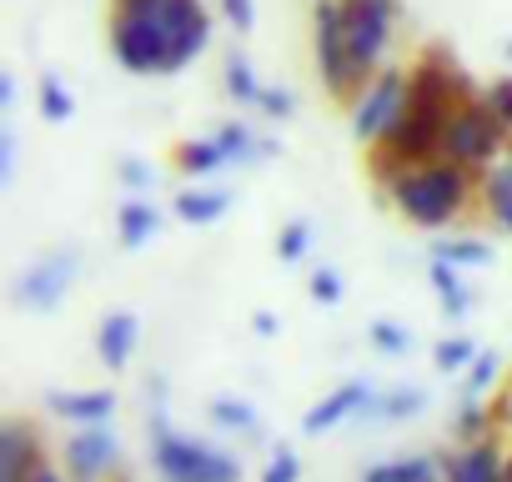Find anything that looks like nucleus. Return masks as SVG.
Instances as JSON below:
<instances>
[{
	"label": "nucleus",
	"instance_id": "f257e3e1",
	"mask_svg": "<svg viewBox=\"0 0 512 482\" xmlns=\"http://www.w3.org/2000/svg\"><path fill=\"white\" fill-rule=\"evenodd\" d=\"M387 196L417 226H447L467 201V166L457 161H422L387 181Z\"/></svg>",
	"mask_w": 512,
	"mask_h": 482
},
{
	"label": "nucleus",
	"instance_id": "f03ea898",
	"mask_svg": "<svg viewBox=\"0 0 512 482\" xmlns=\"http://www.w3.org/2000/svg\"><path fill=\"white\" fill-rule=\"evenodd\" d=\"M407 106H412V76L407 71H377L357 91V101H352V131H357V141L382 146L402 126Z\"/></svg>",
	"mask_w": 512,
	"mask_h": 482
},
{
	"label": "nucleus",
	"instance_id": "7ed1b4c3",
	"mask_svg": "<svg viewBox=\"0 0 512 482\" xmlns=\"http://www.w3.org/2000/svg\"><path fill=\"white\" fill-rule=\"evenodd\" d=\"M507 141V121L487 106V101H472V106H457L452 111V126L442 136V161H457L467 171H482L497 161Z\"/></svg>",
	"mask_w": 512,
	"mask_h": 482
},
{
	"label": "nucleus",
	"instance_id": "20e7f679",
	"mask_svg": "<svg viewBox=\"0 0 512 482\" xmlns=\"http://www.w3.org/2000/svg\"><path fill=\"white\" fill-rule=\"evenodd\" d=\"M392 16H397V0H347V51H352L357 86L377 76V61L392 36Z\"/></svg>",
	"mask_w": 512,
	"mask_h": 482
},
{
	"label": "nucleus",
	"instance_id": "39448f33",
	"mask_svg": "<svg viewBox=\"0 0 512 482\" xmlns=\"http://www.w3.org/2000/svg\"><path fill=\"white\" fill-rule=\"evenodd\" d=\"M317 66L332 96L357 101V76H352V51H347V0H317Z\"/></svg>",
	"mask_w": 512,
	"mask_h": 482
},
{
	"label": "nucleus",
	"instance_id": "423d86ee",
	"mask_svg": "<svg viewBox=\"0 0 512 482\" xmlns=\"http://www.w3.org/2000/svg\"><path fill=\"white\" fill-rule=\"evenodd\" d=\"M156 467L171 482H236L231 457H221L211 447H196L186 437H171V432H156Z\"/></svg>",
	"mask_w": 512,
	"mask_h": 482
},
{
	"label": "nucleus",
	"instance_id": "0eeeda50",
	"mask_svg": "<svg viewBox=\"0 0 512 482\" xmlns=\"http://www.w3.org/2000/svg\"><path fill=\"white\" fill-rule=\"evenodd\" d=\"M151 11L161 16L171 46H176V66H186L191 56L206 51V36H211V21L201 11V0H151Z\"/></svg>",
	"mask_w": 512,
	"mask_h": 482
},
{
	"label": "nucleus",
	"instance_id": "6e6552de",
	"mask_svg": "<svg viewBox=\"0 0 512 482\" xmlns=\"http://www.w3.org/2000/svg\"><path fill=\"white\" fill-rule=\"evenodd\" d=\"M41 467L31 437L21 422H11L6 432H0V482H31V472Z\"/></svg>",
	"mask_w": 512,
	"mask_h": 482
},
{
	"label": "nucleus",
	"instance_id": "1a4fd4ad",
	"mask_svg": "<svg viewBox=\"0 0 512 482\" xmlns=\"http://www.w3.org/2000/svg\"><path fill=\"white\" fill-rule=\"evenodd\" d=\"M71 257H51L41 272H31L26 277V287H21V302H41V307H51L61 292H66V277H71Z\"/></svg>",
	"mask_w": 512,
	"mask_h": 482
},
{
	"label": "nucleus",
	"instance_id": "9d476101",
	"mask_svg": "<svg viewBox=\"0 0 512 482\" xmlns=\"http://www.w3.org/2000/svg\"><path fill=\"white\" fill-rule=\"evenodd\" d=\"M66 457H71V467H76L81 477H96V472L116 457V442H111L106 432H81V437L66 447Z\"/></svg>",
	"mask_w": 512,
	"mask_h": 482
},
{
	"label": "nucleus",
	"instance_id": "9b49d317",
	"mask_svg": "<svg viewBox=\"0 0 512 482\" xmlns=\"http://www.w3.org/2000/svg\"><path fill=\"white\" fill-rule=\"evenodd\" d=\"M131 347H136V322H131L126 312L106 317V327H101V362H106V367H126Z\"/></svg>",
	"mask_w": 512,
	"mask_h": 482
},
{
	"label": "nucleus",
	"instance_id": "f8f14e48",
	"mask_svg": "<svg viewBox=\"0 0 512 482\" xmlns=\"http://www.w3.org/2000/svg\"><path fill=\"white\" fill-rule=\"evenodd\" d=\"M352 407H367V387H357V382H352V387H342L337 397H327L322 407H312V412H307V432H327V427H332V422H342Z\"/></svg>",
	"mask_w": 512,
	"mask_h": 482
},
{
	"label": "nucleus",
	"instance_id": "ddd939ff",
	"mask_svg": "<svg viewBox=\"0 0 512 482\" xmlns=\"http://www.w3.org/2000/svg\"><path fill=\"white\" fill-rule=\"evenodd\" d=\"M452 482H507V477L497 472V452L482 442V447H472L452 462Z\"/></svg>",
	"mask_w": 512,
	"mask_h": 482
},
{
	"label": "nucleus",
	"instance_id": "4468645a",
	"mask_svg": "<svg viewBox=\"0 0 512 482\" xmlns=\"http://www.w3.org/2000/svg\"><path fill=\"white\" fill-rule=\"evenodd\" d=\"M51 407H56L61 417H81V422H101V417H111V407H116V397H111V392H81V397H51Z\"/></svg>",
	"mask_w": 512,
	"mask_h": 482
},
{
	"label": "nucleus",
	"instance_id": "2eb2a0df",
	"mask_svg": "<svg viewBox=\"0 0 512 482\" xmlns=\"http://www.w3.org/2000/svg\"><path fill=\"white\" fill-rule=\"evenodd\" d=\"M156 226H161V216L151 206H141V201H126L121 206V241H126V247H141Z\"/></svg>",
	"mask_w": 512,
	"mask_h": 482
},
{
	"label": "nucleus",
	"instance_id": "dca6fc26",
	"mask_svg": "<svg viewBox=\"0 0 512 482\" xmlns=\"http://www.w3.org/2000/svg\"><path fill=\"white\" fill-rule=\"evenodd\" d=\"M176 161H181V171H186V176H206V171H216L226 156H221V146H216V141H186V146L176 151Z\"/></svg>",
	"mask_w": 512,
	"mask_h": 482
},
{
	"label": "nucleus",
	"instance_id": "f3484780",
	"mask_svg": "<svg viewBox=\"0 0 512 482\" xmlns=\"http://www.w3.org/2000/svg\"><path fill=\"white\" fill-rule=\"evenodd\" d=\"M487 201H492L497 221L512 231V166H492L487 171Z\"/></svg>",
	"mask_w": 512,
	"mask_h": 482
},
{
	"label": "nucleus",
	"instance_id": "a211bd4d",
	"mask_svg": "<svg viewBox=\"0 0 512 482\" xmlns=\"http://www.w3.org/2000/svg\"><path fill=\"white\" fill-rule=\"evenodd\" d=\"M226 91H231L236 101H251V106H262V96H267L262 86H256L246 56H231V61H226Z\"/></svg>",
	"mask_w": 512,
	"mask_h": 482
},
{
	"label": "nucleus",
	"instance_id": "6ab92c4d",
	"mask_svg": "<svg viewBox=\"0 0 512 482\" xmlns=\"http://www.w3.org/2000/svg\"><path fill=\"white\" fill-rule=\"evenodd\" d=\"M176 211H181L186 221H216V216L226 211V196H221V191H186V196L176 201Z\"/></svg>",
	"mask_w": 512,
	"mask_h": 482
},
{
	"label": "nucleus",
	"instance_id": "aec40b11",
	"mask_svg": "<svg viewBox=\"0 0 512 482\" xmlns=\"http://www.w3.org/2000/svg\"><path fill=\"white\" fill-rule=\"evenodd\" d=\"M367 482H432V462L422 457H407V462H387V467H372Z\"/></svg>",
	"mask_w": 512,
	"mask_h": 482
},
{
	"label": "nucleus",
	"instance_id": "412c9836",
	"mask_svg": "<svg viewBox=\"0 0 512 482\" xmlns=\"http://www.w3.org/2000/svg\"><path fill=\"white\" fill-rule=\"evenodd\" d=\"M71 111H76V101L66 96V86H61L56 76H46V81H41V116H46V121H71Z\"/></svg>",
	"mask_w": 512,
	"mask_h": 482
},
{
	"label": "nucleus",
	"instance_id": "4be33fe9",
	"mask_svg": "<svg viewBox=\"0 0 512 482\" xmlns=\"http://www.w3.org/2000/svg\"><path fill=\"white\" fill-rule=\"evenodd\" d=\"M437 262H462V267H482V262H492V252L487 247H477V241H452V247H437Z\"/></svg>",
	"mask_w": 512,
	"mask_h": 482
},
{
	"label": "nucleus",
	"instance_id": "5701e85b",
	"mask_svg": "<svg viewBox=\"0 0 512 482\" xmlns=\"http://www.w3.org/2000/svg\"><path fill=\"white\" fill-rule=\"evenodd\" d=\"M432 287L447 297V312H462V307H467V292L457 287V277H452V267H447V262H437V267H432Z\"/></svg>",
	"mask_w": 512,
	"mask_h": 482
},
{
	"label": "nucleus",
	"instance_id": "b1692460",
	"mask_svg": "<svg viewBox=\"0 0 512 482\" xmlns=\"http://www.w3.org/2000/svg\"><path fill=\"white\" fill-rule=\"evenodd\" d=\"M216 146H221V156H226V161H236V156L246 161V156L256 151V146H251V131H246V126H226V131L216 136Z\"/></svg>",
	"mask_w": 512,
	"mask_h": 482
},
{
	"label": "nucleus",
	"instance_id": "393cba45",
	"mask_svg": "<svg viewBox=\"0 0 512 482\" xmlns=\"http://www.w3.org/2000/svg\"><path fill=\"white\" fill-rule=\"evenodd\" d=\"M307 236H312V231H307V221H292V226L282 231V241H277V252H282L287 262H292V257H302V252H307Z\"/></svg>",
	"mask_w": 512,
	"mask_h": 482
},
{
	"label": "nucleus",
	"instance_id": "a878e982",
	"mask_svg": "<svg viewBox=\"0 0 512 482\" xmlns=\"http://www.w3.org/2000/svg\"><path fill=\"white\" fill-rule=\"evenodd\" d=\"M467 357H472V342H462V337H452V342L437 347V367H442V372H457Z\"/></svg>",
	"mask_w": 512,
	"mask_h": 482
},
{
	"label": "nucleus",
	"instance_id": "bb28decb",
	"mask_svg": "<svg viewBox=\"0 0 512 482\" xmlns=\"http://www.w3.org/2000/svg\"><path fill=\"white\" fill-rule=\"evenodd\" d=\"M487 106L507 121V131H512V81H497L492 91H487Z\"/></svg>",
	"mask_w": 512,
	"mask_h": 482
},
{
	"label": "nucleus",
	"instance_id": "cd10ccee",
	"mask_svg": "<svg viewBox=\"0 0 512 482\" xmlns=\"http://www.w3.org/2000/svg\"><path fill=\"white\" fill-rule=\"evenodd\" d=\"M312 297H317V302H337V297H342V277H337V272H317V277H312Z\"/></svg>",
	"mask_w": 512,
	"mask_h": 482
},
{
	"label": "nucleus",
	"instance_id": "c85d7f7f",
	"mask_svg": "<svg viewBox=\"0 0 512 482\" xmlns=\"http://www.w3.org/2000/svg\"><path fill=\"white\" fill-rule=\"evenodd\" d=\"M221 11L236 31H251V0H221Z\"/></svg>",
	"mask_w": 512,
	"mask_h": 482
},
{
	"label": "nucleus",
	"instance_id": "c756f323",
	"mask_svg": "<svg viewBox=\"0 0 512 482\" xmlns=\"http://www.w3.org/2000/svg\"><path fill=\"white\" fill-rule=\"evenodd\" d=\"M417 407H422V392H397V397H392L382 412H387V417H412Z\"/></svg>",
	"mask_w": 512,
	"mask_h": 482
},
{
	"label": "nucleus",
	"instance_id": "7c9ffc66",
	"mask_svg": "<svg viewBox=\"0 0 512 482\" xmlns=\"http://www.w3.org/2000/svg\"><path fill=\"white\" fill-rule=\"evenodd\" d=\"M267 482H297V457H292V452H282V457L267 467Z\"/></svg>",
	"mask_w": 512,
	"mask_h": 482
},
{
	"label": "nucleus",
	"instance_id": "2f4dec72",
	"mask_svg": "<svg viewBox=\"0 0 512 482\" xmlns=\"http://www.w3.org/2000/svg\"><path fill=\"white\" fill-rule=\"evenodd\" d=\"M216 422H226V427H251V412H246V407H231V402H216Z\"/></svg>",
	"mask_w": 512,
	"mask_h": 482
},
{
	"label": "nucleus",
	"instance_id": "473e14b6",
	"mask_svg": "<svg viewBox=\"0 0 512 482\" xmlns=\"http://www.w3.org/2000/svg\"><path fill=\"white\" fill-rule=\"evenodd\" d=\"M262 111H267V116H292V96H287V91H267V96H262Z\"/></svg>",
	"mask_w": 512,
	"mask_h": 482
},
{
	"label": "nucleus",
	"instance_id": "72a5a7b5",
	"mask_svg": "<svg viewBox=\"0 0 512 482\" xmlns=\"http://www.w3.org/2000/svg\"><path fill=\"white\" fill-rule=\"evenodd\" d=\"M372 337H377L382 352H402V347H407V332H397V327H377Z\"/></svg>",
	"mask_w": 512,
	"mask_h": 482
},
{
	"label": "nucleus",
	"instance_id": "f704fd0d",
	"mask_svg": "<svg viewBox=\"0 0 512 482\" xmlns=\"http://www.w3.org/2000/svg\"><path fill=\"white\" fill-rule=\"evenodd\" d=\"M492 372H497V362H492V357H482V362L472 367V377H467V392H477V387H487V382H492Z\"/></svg>",
	"mask_w": 512,
	"mask_h": 482
},
{
	"label": "nucleus",
	"instance_id": "c9c22d12",
	"mask_svg": "<svg viewBox=\"0 0 512 482\" xmlns=\"http://www.w3.org/2000/svg\"><path fill=\"white\" fill-rule=\"evenodd\" d=\"M121 171H126V181H131V186H146V181H151V171H146V166H136V161H126Z\"/></svg>",
	"mask_w": 512,
	"mask_h": 482
},
{
	"label": "nucleus",
	"instance_id": "e433bc0d",
	"mask_svg": "<svg viewBox=\"0 0 512 482\" xmlns=\"http://www.w3.org/2000/svg\"><path fill=\"white\" fill-rule=\"evenodd\" d=\"M256 332H262V337H272V332H277V317H267V312H262V317H256Z\"/></svg>",
	"mask_w": 512,
	"mask_h": 482
},
{
	"label": "nucleus",
	"instance_id": "4c0bfd02",
	"mask_svg": "<svg viewBox=\"0 0 512 482\" xmlns=\"http://www.w3.org/2000/svg\"><path fill=\"white\" fill-rule=\"evenodd\" d=\"M31 482H61V477H56V472H46V467H36V472H31Z\"/></svg>",
	"mask_w": 512,
	"mask_h": 482
},
{
	"label": "nucleus",
	"instance_id": "58836bf2",
	"mask_svg": "<svg viewBox=\"0 0 512 482\" xmlns=\"http://www.w3.org/2000/svg\"><path fill=\"white\" fill-rule=\"evenodd\" d=\"M507 56H512V41H507Z\"/></svg>",
	"mask_w": 512,
	"mask_h": 482
},
{
	"label": "nucleus",
	"instance_id": "ea45409f",
	"mask_svg": "<svg viewBox=\"0 0 512 482\" xmlns=\"http://www.w3.org/2000/svg\"><path fill=\"white\" fill-rule=\"evenodd\" d=\"M507 482H512V467H507Z\"/></svg>",
	"mask_w": 512,
	"mask_h": 482
}]
</instances>
